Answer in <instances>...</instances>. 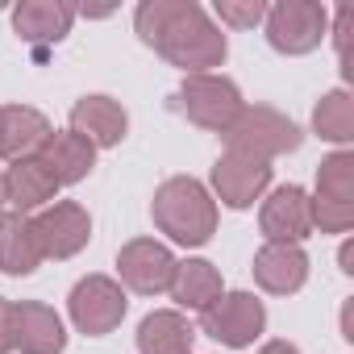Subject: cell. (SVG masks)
Segmentation results:
<instances>
[{
  "label": "cell",
  "mask_w": 354,
  "mask_h": 354,
  "mask_svg": "<svg viewBox=\"0 0 354 354\" xmlns=\"http://www.w3.org/2000/svg\"><path fill=\"white\" fill-rule=\"evenodd\" d=\"M133 26L142 42L158 50L171 67L209 75V67L225 63V34L192 0H142L133 13Z\"/></svg>",
  "instance_id": "obj_1"
},
{
  "label": "cell",
  "mask_w": 354,
  "mask_h": 354,
  "mask_svg": "<svg viewBox=\"0 0 354 354\" xmlns=\"http://www.w3.org/2000/svg\"><path fill=\"white\" fill-rule=\"evenodd\" d=\"M154 225L180 246H205L217 230V205L209 196V188L192 175H175L154 192Z\"/></svg>",
  "instance_id": "obj_2"
},
{
  "label": "cell",
  "mask_w": 354,
  "mask_h": 354,
  "mask_svg": "<svg viewBox=\"0 0 354 354\" xmlns=\"http://www.w3.org/2000/svg\"><path fill=\"white\" fill-rule=\"evenodd\" d=\"M225 138H230L234 154H246V158H259V162H271L275 154H288V150L300 146L296 121H288L275 109H242V117L225 129Z\"/></svg>",
  "instance_id": "obj_3"
},
{
  "label": "cell",
  "mask_w": 354,
  "mask_h": 354,
  "mask_svg": "<svg viewBox=\"0 0 354 354\" xmlns=\"http://www.w3.org/2000/svg\"><path fill=\"white\" fill-rule=\"evenodd\" d=\"M180 109L201 129L225 133L242 117L246 104H242V92H238L234 80H225V75H188L184 88H180Z\"/></svg>",
  "instance_id": "obj_4"
},
{
  "label": "cell",
  "mask_w": 354,
  "mask_h": 354,
  "mask_svg": "<svg viewBox=\"0 0 354 354\" xmlns=\"http://www.w3.org/2000/svg\"><path fill=\"white\" fill-rule=\"evenodd\" d=\"M329 30V13L317 0H283V5L267 9V42L279 55H308L321 46Z\"/></svg>",
  "instance_id": "obj_5"
},
{
  "label": "cell",
  "mask_w": 354,
  "mask_h": 354,
  "mask_svg": "<svg viewBox=\"0 0 354 354\" xmlns=\"http://www.w3.org/2000/svg\"><path fill=\"white\" fill-rule=\"evenodd\" d=\"M67 308H71V321H75L80 333L104 337V333H113V329L121 325V317H125V292H121V283H113L109 275H88V279H80V283L71 288Z\"/></svg>",
  "instance_id": "obj_6"
},
{
  "label": "cell",
  "mask_w": 354,
  "mask_h": 354,
  "mask_svg": "<svg viewBox=\"0 0 354 354\" xmlns=\"http://www.w3.org/2000/svg\"><path fill=\"white\" fill-rule=\"evenodd\" d=\"M263 325H267V308L250 292H225L209 308H201V329L225 346H250L263 333Z\"/></svg>",
  "instance_id": "obj_7"
},
{
  "label": "cell",
  "mask_w": 354,
  "mask_h": 354,
  "mask_svg": "<svg viewBox=\"0 0 354 354\" xmlns=\"http://www.w3.org/2000/svg\"><path fill=\"white\" fill-rule=\"evenodd\" d=\"M30 225H34V238H38L42 259H71V254H80V250L88 246V238H92V217H88L80 205H71V201L50 205V209L38 213Z\"/></svg>",
  "instance_id": "obj_8"
},
{
  "label": "cell",
  "mask_w": 354,
  "mask_h": 354,
  "mask_svg": "<svg viewBox=\"0 0 354 354\" xmlns=\"http://www.w3.org/2000/svg\"><path fill=\"white\" fill-rule=\"evenodd\" d=\"M117 271H121V279H125L133 292L158 296V292H167L171 279H175V259H171V250H167L162 242H154V238H133L129 246H121Z\"/></svg>",
  "instance_id": "obj_9"
},
{
  "label": "cell",
  "mask_w": 354,
  "mask_h": 354,
  "mask_svg": "<svg viewBox=\"0 0 354 354\" xmlns=\"http://www.w3.org/2000/svg\"><path fill=\"white\" fill-rule=\"evenodd\" d=\"M259 225L267 234V242H300L313 234V205H308V192L288 184V188H275L267 201H263V213H259Z\"/></svg>",
  "instance_id": "obj_10"
},
{
  "label": "cell",
  "mask_w": 354,
  "mask_h": 354,
  "mask_svg": "<svg viewBox=\"0 0 354 354\" xmlns=\"http://www.w3.org/2000/svg\"><path fill=\"white\" fill-rule=\"evenodd\" d=\"M267 184H271V167L259 162V158L234 154V150H225L213 167V188L230 209H250L263 196Z\"/></svg>",
  "instance_id": "obj_11"
},
{
  "label": "cell",
  "mask_w": 354,
  "mask_h": 354,
  "mask_svg": "<svg viewBox=\"0 0 354 354\" xmlns=\"http://www.w3.org/2000/svg\"><path fill=\"white\" fill-rule=\"evenodd\" d=\"M13 346H21V354H63L67 333L59 313L42 300L13 304Z\"/></svg>",
  "instance_id": "obj_12"
},
{
  "label": "cell",
  "mask_w": 354,
  "mask_h": 354,
  "mask_svg": "<svg viewBox=\"0 0 354 354\" xmlns=\"http://www.w3.org/2000/svg\"><path fill=\"white\" fill-rule=\"evenodd\" d=\"M254 279H259L263 292L292 296L308 279V254L300 246H292V242H267L254 254Z\"/></svg>",
  "instance_id": "obj_13"
},
{
  "label": "cell",
  "mask_w": 354,
  "mask_h": 354,
  "mask_svg": "<svg viewBox=\"0 0 354 354\" xmlns=\"http://www.w3.org/2000/svg\"><path fill=\"white\" fill-rule=\"evenodd\" d=\"M75 9L59 5V0H26L21 9H13V30L30 46H55L71 34Z\"/></svg>",
  "instance_id": "obj_14"
},
{
  "label": "cell",
  "mask_w": 354,
  "mask_h": 354,
  "mask_svg": "<svg viewBox=\"0 0 354 354\" xmlns=\"http://www.w3.org/2000/svg\"><path fill=\"white\" fill-rule=\"evenodd\" d=\"M50 121L38 109L13 104V109H0V158H38V150L50 138Z\"/></svg>",
  "instance_id": "obj_15"
},
{
  "label": "cell",
  "mask_w": 354,
  "mask_h": 354,
  "mask_svg": "<svg viewBox=\"0 0 354 354\" xmlns=\"http://www.w3.org/2000/svg\"><path fill=\"white\" fill-rule=\"evenodd\" d=\"M125 129H129V117L109 96H84L71 109V133H80L92 146H117L125 138Z\"/></svg>",
  "instance_id": "obj_16"
},
{
  "label": "cell",
  "mask_w": 354,
  "mask_h": 354,
  "mask_svg": "<svg viewBox=\"0 0 354 354\" xmlns=\"http://www.w3.org/2000/svg\"><path fill=\"white\" fill-rule=\"evenodd\" d=\"M38 162L55 175V184H80L84 175L96 167V146L84 142L80 133H50L46 146L38 150Z\"/></svg>",
  "instance_id": "obj_17"
},
{
  "label": "cell",
  "mask_w": 354,
  "mask_h": 354,
  "mask_svg": "<svg viewBox=\"0 0 354 354\" xmlns=\"http://www.w3.org/2000/svg\"><path fill=\"white\" fill-rule=\"evenodd\" d=\"M38 263H42V250H38L30 217L5 213L0 217V271L5 275H34Z\"/></svg>",
  "instance_id": "obj_18"
},
{
  "label": "cell",
  "mask_w": 354,
  "mask_h": 354,
  "mask_svg": "<svg viewBox=\"0 0 354 354\" xmlns=\"http://www.w3.org/2000/svg\"><path fill=\"white\" fill-rule=\"evenodd\" d=\"M55 192H59L55 175H50L38 158H17V162L9 167V175H5V201H9L21 217H26L30 209L46 205Z\"/></svg>",
  "instance_id": "obj_19"
},
{
  "label": "cell",
  "mask_w": 354,
  "mask_h": 354,
  "mask_svg": "<svg viewBox=\"0 0 354 354\" xmlns=\"http://www.w3.org/2000/svg\"><path fill=\"white\" fill-rule=\"evenodd\" d=\"M192 325L180 317V313H150L142 325H138V350L142 354H192Z\"/></svg>",
  "instance_id": "obj_20"
},
{
  "label": "cell",
  "mask_w": 354,
  "mask_h": 354,
  "mask_svg": "<svg viewBox=\"0 0 354 354\" xmlns=\"http://www.w3.org/2000/svg\"><path fill=\"white\" fill-rule=\"evenodd\" d=\"M171 296L184 308H209L221 296V271L205 259H188L175 263V279H171Z\"/></svg>",
  "instance_id": "obj_21"
},
{
  "label": "cell",
  "mask_w": 354,
  "mask_h": 354,
  "mask_svg": "<svg viewBox=\"0 0 354 354\" xmlns=\"http://www.w3.org/2000/svg\"><path fill=\"white\" fill-rule=\"evenodd\" d=\"M313 129L329 142H350L354 138V100L350 92H325L321 104L313 109Z\"/></svg>",
  "instance_id": "obj_22"
},
{
  "label": "cell",
  "mask_w": 354,
  "mask_h": 354,
  "mask_svg": "<svg viewBox=\"0 0 354 354\" xmlns=\"http://www.w3.org/2000/svg\"><path fill=\"white\" fill-rule=\"evenodd\" d=\"M317 201L329 205H354V154L337 150L317 171Z\"/></svg>",
  "instance_id": "obj_23"
},
{
  "label": "cell",
  "mask_w": 354,
  "mask_h": 354,
  "mask_svg": "<svg viewBox=\"0 0 354 354\" xmlns=\"http://www.w3.org/2000/svg\"><path fill=\"white\" fill-rule=\"evenodd\" d=\"M217 17L234 30H254L267 17V5L263 0H217Z\"/></svg>",
  "instance_id": "obj_24"
},
{
  "label": "cell",
  "mask_w": 354,
  "mask_h": 354,
  "mask_svg": "<svg viewBox=\"0 0 354 354\" xmlns=\"http://www.w3.org/2000/svg\"><path fill=\"white\" fill-rule=\"evenodd\" d=\"M313 205V225L321 234H346L354 225V205H329V201H308Z\"/></svg>",
  "instance_id": "obj_25"
},
{
  "label": "cell",
  "mask_w": 354,
  "mask_h": 354,
  "mask_svg": "<svg viewBox=\"0 0 354 354\" xmlns=\"http://www.w3.org/2000/svg\"><path fill=\"white\" fill-rule=\"evenodd\" d=\"M350 34H354V9L342 5L337 9V26H333V42H337V59H342L346 75H350Z\"/></svg>",
  "instance_id": "obj_26"
},
{
  "label": "cell",
  "mask_w": 354,
  "mask_h": 354,
  "mask_svg": "<svg viewBox=\"0 0 354 354\" xmlns=\"http://www.w3.org/2000/svg\"><path fill=\"white\" fill-rule=\"evenodd\" d=\"M13 350V304L0 300V354Z\"/></svg>",
  "instance_id": "obj_27"
},
{
  "label": "cell",
  "mask_w": 354,
  "mask_h": 354,
  "mask_svg": "<svg viewBox=\"0 0 354 354\" xmlns=\"http://www.w3.org/2000/svg\"><path fill=\"white\" fill-rule=\"evenodd\" d=\"M259 354H300V350H296L292 342H267V346H263Z\"/></svg>",
  "instance_id": "obj_28"
},
{
  "label": "cell",
  "mask_w": 354,
  "mask_h": 354,
  "mask_svg": "<svg viewBox=\"0 0 354 354\" xmlns=\"http://www.w3.org/2000/svg\"><path fill=\"white\" fill-rule=\"evenodd\" d=\"M342 271H354V246L350 242L342 246Z\"/></svg>",
  "instance_id": "obj_29"
},
{
  "label": "cell",
  "mask_w": 354,
  "mask_h": 354,
  "mask_svg": "<svg viewBox=\"0 0 354 354\" xmlns=\"http://www.w3.org/2000/svg\"><path fill=\"white\" fill-rule=\"evenodd\" d=\"M5 205H9L5 201V175H0V217H5Z\"/></svg>",
  "instance_id": "obj_30"
}]
</instances>
